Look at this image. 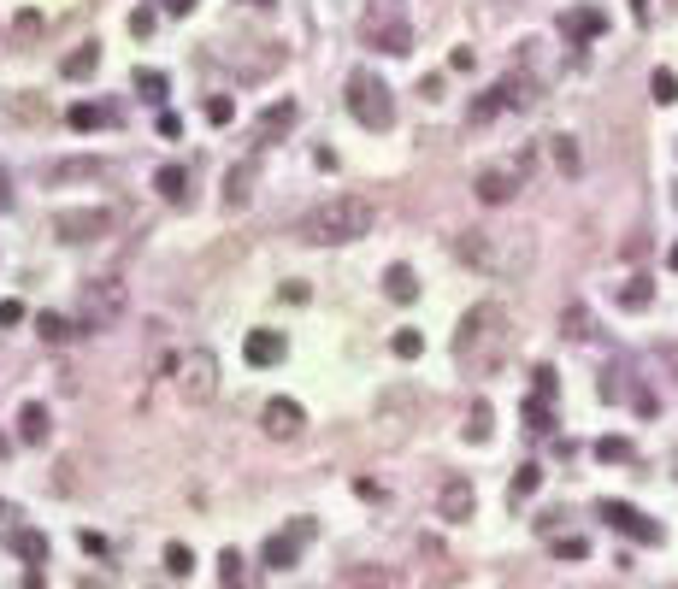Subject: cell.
<instances>
[{
    "label": "cell",
    "mask_w": 678,
    "mask_h": 589,
    "mask_svg": "<svg viewBox=\"0 0 678 589\" xmlns=\"http://www.w3.org/2000/svg\"><path fill=\"white\" fill-rule=\"evenodd\" d=\"M455 254H460V266L513 283V278H525V271L537 266V236L531 230H484L478 224V230L455 236Z\"/></svg>",
    "instance_id": "cell-1"
},
{
    "label": "cell",
    "mask_w": 678,
    "mask_h": 589,
    "mask_svg": "<svg viewBox=\"0 0 678 589\" xmlns=\"http://www.w3.org/2000/svg\"><path fill=\"white\" fill-rule=\"evenodd\" d=\"M372 224H378V207L366 195H331L295 224V236L313 248H343V242H360Z\"/></svg>",
    "instance_id": "cell-2"
},
{
    "label": "cell",
    "mask_w": 678,
    "mask_h": 589,
    "mask_svg": "<svg viewBox=\"0 0 678 589\" xmlns=\"http://www.w3.org/2000/svg\"><path fill=\"white\" fill-rule=\"evenodd\" d=\"M508 312L496 307V300H478V307L460 319V330H455V360L460 366H472V371H489L501 360V348H508Z\"/></svg>",
    "instance_id": "cell-3"
},
{
    "label": "cell",
    "mask_w": 678,
    "mask_h": 589,
    "mask_svg": "<svg viewBox=\"0 0 678 589\" xmlns=\"http://www.w3.org/2000/svg\"><path fill=\"white\" fill-rule=\"evenodd\" d=\"M130 312V295H124L118 278H89L77 289V330L95 336V330H112V324Z\"/></svg>",
    "instance_id": "cell-4"
},
{
    "label": "cell",
    "mask_w": 678,
    "mask_h": 589,
    "mask_svg": "<svg viewBox=\"0 0 678 589\" xmlns=\"http://www.w3.org/2000/svg\"><path fill=\"white\" fill-rule=\"evenodd\" d=\"M343 100H348V118L366 124V130H389V124H396V95H389V83L372 77V71H354Z\"/></svg>",
    "instance_id": "cell-5"
},
{
    "label": "cell",
    "mask_w": 678,
    "mask_h": 589,
    "mask_svg": "<svg viewBox=\"0 0 678 589\" xmlns=\"http://www.w3.org/2000/svg\"><path fill=\"white\" fill-rule=\"evenodd\" d=\"M360 36H366V47H378V54H413V24L396 12V0H372L366 18H360Z\"/></svg>",
    "instance_id": "cell-6"
},
{
    "label": "cell",
    "mask_w": 678,
    "mask_h": 589,
    "mask_svg": "<svg viewBox=\"0 0 678 589\" xmlns=\"http://www.w3.org/2000/svg\"><path fill=\"white\" fill-rule=\"evenodd\" d=\"M525 171H531V147H525V154H513L508 166H484L478 178H472V195H478L484 207H508V200L525 189Z\"/></svg>",
    "instance_id": "cell-7"
},
{
    "label": "cell",
    "mask_w": 678,
    "mask_h": 589,
    "mask_svg": "<svg viewBox=\"0 0 678 589\" xmlns=\"http://www.w3.org/2000/svg\"><path fill=\"white\" fill-rule=\"evenodd\" d=\"M537 100V77H525V71H508L501 83H489V89L472 100V124H489L496 112H508V107H531Z\"/></svg>",
    "instance_id": "cell-8"
},
{
    "label": "cell",
    "mask_w": 678,
    "mask_h": 589,
    "mask_svg": "<svg viewBox=\"0 0 678 589\" xmlns=\"http://www.w3.org/2000/svg\"><path fill=\"white\" fill-rule=\"evenodd\" d=\"M171 383H178V395L190 401V407H207V401L219 395V360H212L207 348H190V354L178 360V378Z\"/></svg>",
    "instance_id": "cell-9"
},
{
    "label": "cell",
    "mask_w": 678,
    "mask_h": 589,
    "mask_svg": "<svg viewBox=\"0 0 678 589\" xmlns=\"http://www.w3.org/2000/svg\"><path fill=\"white\" fill-rule=\"evenodd\" d=\"M107 230H112L107 207H66V212H54V236H59V242H100Z\"/></svg>",
    "instance_id": "cell-10"
},
{
    "label": "cell",
    "mask_w": 678,
    "mask_h": 589,
    "mask_svg": "<svg viewBox=\"0 0 678 589\" xmlns=\"http://www.w3.org/2000/svg\"><path fill=\"white\" fill-rule=\"evenodd\" d=\"M596 519H601V524H613L620 536H632V543H649V548L661 543V524L649 519V513H637L632 501H596Z\"/></svg>",
    "instance_id": "cell-11"
},
{
    "label": "cell",
    "mask_w": 678,
    "mask_h": 589,
    "mask_svg": "<svg viewBox=\"0 0 678 589\" xmlns=\"http://www.w3.org/2000/svg\"><path fill=\"white\" fill-rule=\"evenodd\" d=\"M307 536H313V524H307V519H295V524H290V531H283V536H266V548H260V560H266L272 572H290Z\"/></svg>",
    "instance_id": "cell-12"
},
{
    "label": "cell",
    "mask_w": 678,
    "mask_h": 589,
    "mask_svg": "<svg viewBox=\"0 0 678 589\" xmlns=\"http://www.w3.org/2000/svg\"><path fill=\"white\" fill-rule=\"evenodd\" d=\"M260 424H266V436L290 442V436H301L307 412H301V401H290V395H272V401H266V412H260Z\"/></svg>",
    "instance_id": "cell-13"
},
{
    "label": "cell",
    "mask_w": 678,
    "mask_h": 589,
    "mask_svg": "<svg viewBox=\"0 0 678 589\" xmlns=\"http://www.w3.org/2000/svg\"><path fill=\"white\" fill-rule=\"evenodd\" d=\"M295 118H301V107H295V100H278V107H266V112L254 118V147L283 142V136L295 130Z\"/></svg>",
    "instance_id": "cell-14"
},
{
    "label": "cell",
    "mask_w": 678,
    "mask_h": 589,
    "mask_svg": "<svg viewBox=\"0 0 678 589\" xmlns=\"http://www.w3.org/2000/svg\"><path fill=\"white\" fill-rule=\"evenodd\" d=\"M472 507H478V495H472V483L467 478H448L443 490H437V513H443V519H472Z\"/></svg>",
    "instance_id": "cell-15"
},
{
    "label": "cell",
    "mask_w": 678,
    "mask_h": 589,
    "mask_svg": "<svg viewBox=\"0 0 678 589\" xmlns=\"http://www.w3.org/2000/svg\"><path fill=\"white\" fill-rule=\"evenodd\" d=\"M601 30H608V18H601V6H572L567 18H560V36H567V42H596Z\"/></svg>",
    "instance_id": "cell-16"
},
{
    "label": "cell",
    "mask_w": 678,
    "mask_h": 589,
    "mask_svg": "<svg viewBox=\"0 0 678 589\" xmlns=\"http://www.w3.org/2000/svg\"><path fill=\"white\" fill-rule=\"evenodd\" d=\"M242 354H248V366H278V360L290 354V342H283L278 330H248Z\"/></svg>",
    "instance_id": "cell-17"
},
{
    "label": "cell",
    "mask_w": 678,
    "mask_h": 589,
    "mask_svg": "<svg viewBox=\"0 0 678 589\" xmlns=\"http://www.w3.org/2000/svg\"><path fill=\"white\" fill-rule=\"evenodd\" d=\"M107 159H59V166H47V183H95L107 178Z\"/></svg>",
    "instance_id": "cell-18"
},
{
    "label": "cell",
    "mask_w": 678,
    "mask_h": 589,
    "mask_svg": "<svg viewBox=\"0 0 678 589\" xmlns=\"http://www.w3.org/2000/svg\"><path fill=\"white\" fill-rule=\"evenodd\" d=\"M254 200V159H236L224 171V207H248Z\"/></svg>",
    "instance_id": "cell-19"
},
{
    "label": "cell",
    "mask_w": 678,
    "mask_h": 589,
    "mask_svg": "<svg viewBox=\"0 0 678 589\" xmlns=\"http://www.w3.org/2000/svg\"><path fill=\"white\" fill-rule=\"evenodd\" d=\"M66 118H71V130H100V124H112L118 112H112V107H100V100H77V107H71Z\"/></svg>",
    "instance_id": "cell-20"
},
{
    "label": "cell",
    "mask_w": 678,
    "mask_h": 589,
    "mask_svg": "<svg viewBox=\"0 0 678 589\" xmlns=\"http://www.w3.org/2000/svg\"><path fill=\"white\" fill-rule=\"evenodd\" d=\"M154 189L171 200V207H183V200H190V171L183 166H159V178H154Z\"/></svg>",
    "instance_id": "cell-21"
},
{
    "label": "cell",
    "mask_w": 678,
    "mask_h": 589,
    "mask_svg": "<svg viewBox=\"0 0 678 589\" xmlns=\"http://www.w3.org/2000/svg\"><path fill=\"white\" fill-rule=\"evenodd\" d=\"M18 436H24L30 448H42V442H47V407H42V401H30V407L18 412Z\"/></svg>",
    "instance_id": "cell-22"
},
{
    "label": "cell",
    "mask_w": 678,
    "mask_h": 589,
    "mask_svg": "<svg viewBox=\"0 0 678 589\" xmlns=\"http://www.w3.org/2000/svg\"><path fill=\"white\" fill-rule=\"evenodd\" d=\"M384 295H389V300H413V295H419L413 266H389V271H384Z\"/></svg>",
    "instance_id": "cell-23"
},
{
    "label": "cell",
    "mask_w": 678,
    "mask_h": 589,
    "mask_svg": "<svg viewBox=\"0 0 678 589\" xmlns=\"http://www.w3.org/2000/svg\"><path fill=\"white\" fill-rule=\"evenodd\" d=\"M36 336L42 342H66V336H83L77 319H59V312H36Z\"/></svg>",
    "instance_id": "cell-24"
},
{
    "label": "cell",
    "mask_w": 678,
    "mask_h": 589,
    "mask_svg": "<svg viewBox=\"0 0 678 589\" xmlns=\"http://www.w3.org/2000/svg\"><path fill=\"white\" fill-rule=\"evenodd\" d=\"M6 543H12V554L36 560V566H42V560H47V536H42V531H12Z\"/></svg>",
    "instance_id": "cell-25"
},
{
    "label": "cell",
    "mask_w": 678,
    "mask_h": 589,
    "mask_svg": "<svg viewBox=\"0 0 678 589\" xmlns=\"http://www.w3.org/2000/svg\"><path fill=\"white\" fill-rule=\"evenodd\" d=\"M95 66H100V47H95V42H83L77 54H66V66H59V71H66V77H89Z\"/></svg>",
    "instance_id": "cell-26"
},
{
    "label": "cell",
    "mask_w": 678,
    "mask_h": 589,
    "mask_svg": "<svg viewBox=\"0 0 678 589\" xmlns=\"http://www.w3.org/2000/svg\"><path fill=\"white\" fill-rule=\"evenodd\" d=\"M489 424H496L489 401H472V412H467V442H489Z\"/></svg>",
    "instance_id": "cell-27"
},
{
    "label": "cell",
    "mask_w": 678,
    "mask_h": 589,
    "mask_svg": "<svg viewBox=\"0 0 678 589\" xmlns=\"http://www.w3.org/2000/svg\"><path fill=\"white\" fill-rule=\"evenodd\" d=\"M649 300H655V283H649V278H632V283L620 289V307H625V312H643Z\"/></svg>",
    "instance_id": "cell-28"
},
{
    "label": "cell",
    "mask_w": 678,
    "mask_h": 589,
    "mask_svg": "<svg viewBox=\"0 0 678 589\" xmlns=\"http://www.w3.org/2000/svg\"><path fill=\"white\" fill-rule=\"evenodd\" d=\"M242 584H248L242 554H236V548H224V554H219V589H242Z\"/></svg>",
    "instance_id": "cell-29"
},
{
    "label": "cell",
    "mask_w": 678,
    "mask_h": 589,
    "mask_svg": "<svg viewBox=\"0 0 678 589\" xmlns=\"http://www.w3.org/2000/svg\"><path fill=\"white\" fill-rule=\"evenodd\" d=\"M343 589H389V572H378V566H366V572L348 566L343 572Z\"/></svg>",
    "instance_id": "cell-30"
},
{
    "label": "cell",
    "mask_w": 678,
    "mask_h": 589,
    "mask_svg": "<svg viewBox=\"0 0 678 589\" xmlns=\"http://www.w3.org/2000/svg\"><path fill=\"white\" fill-rule=\"evenodd\" d=\"M136 89H142V100H154V107H159V100H166V89H171V83L159 77V71H136Z\"/></svg>",
    "instance_id": "cell-31"
},
{
    "label": "cell",
    "mask_w": 678,
    "mask_h": 589,
    "mask_svg": "<svg viewBox=\"0 0 678 589\" xmlns=\"http://www.w3.org/2000/svg\"><path fill=\"white\" fill-rule=\"evenodd\" d=\"M525 419H531L537 436H549V395H531V401H525Z\"/></svg>",
    "instance_id": "cell-32"
},
{
    "label": "cell",
    "mask_w": 678,
    "mask_h": 589,
    "mask_svg": "<svg viewBox=\"0 0 678 589\" xmlns=\"http://www.w3.org/2000/svg\"><path fill=\"white\" fill-rule=\"evenodd\" d=\"M389 348H396L401 360H419V354H425V336H419V330H396V342H389Z\"/></svg>",
    "instance_id": "cell-33"
},
{
    "label": "cell",
    "mask_w": 678,
    "mask_h": 589,
    "mask_svg": "<svg viewBox=\"0 0 678 589\" xmlns=\"http://www.w3.org/2000/svg\"><path fill=\"white\" fill-rule=\"evenodd\" d=\"M649 89H655L661 107H673V100H678V77H673V71H655V77H649Z\"/></svg>",
    "instance_id": "cell-34"
},
{
    "label": "cell",
    "mask_w": 678,
    "mask_h": 589,
    "mask_svg": "<svg viewBox=\"0 0 678 589\" xmlns=\"http://www.w3.org/2000/svg\"><path fill=\"white\" fill-rule=\"evenodd\" d=\"M190 566H195V554H190L183 543H171V548H166V572H171V578H183Z\"/></svg>",
    "instance_id": "cell-35"
},
{
    "label": "cell",
    "mask_w": 678,
    "mask_h": 589,
    "mask_svg": "<svg viewBox=\"0 0 678 589\" xmlns=\"http://www.w3.org/2000/svg\"><path fill=\"white\" fill-rule=\"evenodd\" d=\"M555 159H560V171H579V147H572V136H555Z\"/></svg>",
    "instance_id": "cell-36"
},
{
    "label": "cell",
    "mask_w": 678,
    "mask_h": 589,
    "mask_svg": "<svg viewBox=\"0 0 678 589\" xmlns=\"http://www.w3.org/2000/svg\"><path fill=\"white\" fill-rule=\"evenodd\" d=\"M596 454H601V460H632V442H625V436H601Z\"/></svg>",
    "instance_id": "cell-37"
},
{
    "label": "cell",
    "mask_w": 678,
    "mask_h": 589,
    "mask_svg": "<svg viewBox=\"0 0 678 589\" xmlns=\"http://www.w3.org/2000/svg\"><path fill=\"white\" fill-rule=\"evenodd\" d=\"M537 483H543V472H537V466H519V478H513V501H519V495H531Z\"/></svg>",
    "instance_id": "cell-38"
},
{
    "label": "cell",
    "mask_w": 678,
    "mask_h": 589,
    "mask_svg": "<svg viewBox=\"0 0 678 589\" xmlns=\"http://www.w3.org/2000/svg\"><path fill=\"white\" fill-rule=\"evenodd\" d=\"M555 554H560V560H584V554H590V543H584V536H560Z\"/></svg>",
    "instance_id": "cell-39"
},
{
    "label": "cell",
    "mask_w": 678,
    "mask_h": 589,
    "mask_svg": "<svg viewBox=\"0 0 678 589\" xmlns=\"http://www.w3.org/2000/svg\"><path fill=\"white\" fill-rule=\"evenodd\" d=\"M567 336H579V342L590 336V312L584 307H567Z\"/></svg>",
    "instance_id": "cell-40"
},
{
    "label": "cell",
    "mask_w": 678,
    "mask_h": 589,
    "mask_svg": "<svg viewBox=\"0 0 678 589\" xmlns=\"http://www.w3.org/2000/svg\"><path fill=\"white\" fill-rule=\"evenodd\" d=\"M231 112H236L231 95H212V100H207V118H212V124H231Z\"/></svg>",
    "instance_id": "cell-41"
},
{
    "label": "cell",
    "mask_w": 678,
    "mask_h": 589,
    "mask_svg": "<svg viewBox=\"0 0 678 589\" xmlns=\"http://www.w3.org/2000/svg\"><path fill=\"white\" fill-rule=\"evenodd\" d=\"M130 30H136V36H148V30H154V12H148V6H142V12H130Z\"/></svg>",
    "instance_id": "cell-42"
},
{
    "label": "cell",
    "mask_w": 678,
    "mask_h": 589,
    "mask_svg": "<svg viewBox=\"0 0 678 589\" xmlns=\"http://www.w3.org/2000/svg\"><path fill=\"white\" fill-rule=\"evenodd\" d=\"M159 136H183V118H178V112H159Z\"/></svg>",
    "instance_id": "cell-43"
},
{
    "label": "cell",
    "mask_w": 678,
    "mask_h": 589,
    "mask_svg": "<svg viewBox=\"0 0 678 589\" xmlns=\"http://www.w3.org/2000/svg\"><path fill=\"white\" fill-rule=\"evenodd\" d=\"M159 6H166L171 18H190V12H195V0H159Z\"/></svg>",
    "instance_id": "cell-44"
},
{
    "label": "cell",
    "mask_w": 678,
    "mask_h": 589,
    "mask_svg": "<svg viewBox=\"0 0 678 589\" xmlns=\"http://www.w3.org/2000/svg\"><path fill=\"white\" fill-rule=\"evenodd\" d=\"M24 319V307H18V300H0V324H18Z\"/></svg>",
    "instance_id": "cell-45"
},
{
    "label": "cell",
    "mask_w": 678,
    "mask_h": 589,
    "mask_svg": "<svg viewBox=\"0 0 678 589\" xmlns=\"http://www.w3.org/2000/svg\"><path fill=\"white\" fill-rule=\"evenodd\" d=\"M12 207V189H6V178H0V212H6Z\"/></svg>",
    "instance_id": "cell-46"
},
{
    "label": "cell",
    "mask_w": 678,
    "mask_h": 589,
    "mask_svg": "<svg viewBox=\"0 0 678 589\" xmlns=\"http://www.w3.org/2000/svg\"><path fill=\"white\" fill-rule=\"evenodd\" d=\"M6 448H12V442H6V436H0V460H6Z\"/></svg>",
    "instance_id": "cell-47"
},
{
    "label": "cell",
    "mask_w": 678,
    "mask_h": 589,
    "mask_svg": "<svg viewBox=\"0 0 678 589\" xmlns=\"http://www.w3.org/2000/svg\"><path fill=\"white\" fill-rule=\"evenodd\" d=\"M248 6H272V0H248Z\"/></svg>",
    "instance_id": "cell-48"
},
{
    "label": "cell",
    "mask_w": 678,
    "mask_h": 589,
    "mask_svg": "<svg viewBox=\"0 0 678 589\" xmlns=\"http://www.w3.org/2000/svg\"><path fill=\"white\" fill-rule=\"evenodd\" d=\"M673 266H678V248H673Z\"/></svg>",
    "instance_id": "cell-49"
},
{
    "label": "cell",
    "mask_w": 678,
    "mask_h": 589,
    "mask_svg": "<svg viewBox=\"0 0 678 589\" xmlns=\"http://www.w3.org/2000/svg\"><path fill=\"white\" fill-rule=\"evenodd\" d=\"M0 513H6V507H0Z\"/></svg>",
    "instance_id": "cell-50"
}]
</instances>
